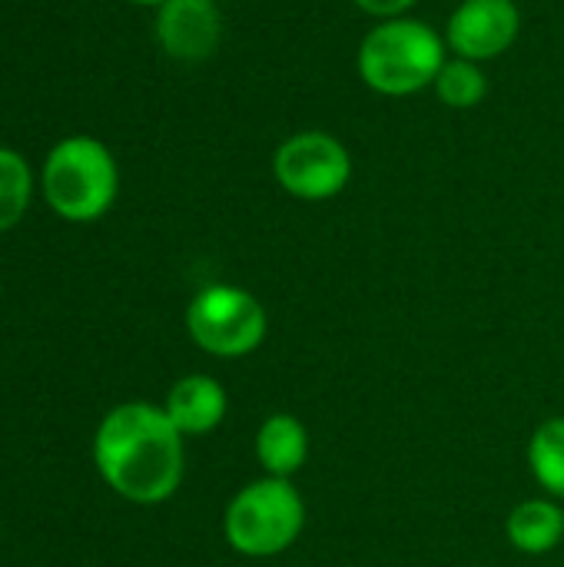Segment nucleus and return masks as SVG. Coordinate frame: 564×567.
Masks as SVG:
<instances>
[{
	"mask_svg": "<svg viewBox=\"0 0 564 567\" xmlns=\"http://www.w3.org/2000/svg\"><path fill=\"white\" fill-rule=\"evenodd\" d=\"M183 435L153 402H123L110 409L93 439L100 478L133 505H160L176 495L186 472Z\"/></svg>",
	"mask_w": 564,
	"mask_h": 567,
	"instance_id": "1",
	"label": "nucleus"
},
{
	"mask_svg": "<svg viewBox=\"0 0 564 567\" xmlns=\"http://www.w3.org/2000/svg\"><path fill=\"white\" fill-rule=\"evenodd\" d=\"M449 43L416 17L379 20L359 43L356 66L369 90L382 96H412L435 83Z\"/></svg>",
	"mask_w": 564,
	"mask_h": 567,
	"instance_id": "2",
	"label": "nucleus"
},
{
	"mask_svg": "<svg viewBox=\"0 0 564 567\" xmlns=\"http://www.w3.org/2000/svg\"><path fill=\"white\" fill-rule=\"evenodd\" d=\"M120 193V166L96 136H66L43 159V199L66 223H93Z\"/></svg>",
	"mask_w": 564,
	"mask_h": 567,
	"instance_id": "3",
	"label": "nucleus"
},
{
	"mask_svg": "<svg viewBox=\"0 0 564 567\" xmlns=\"http://www.w3.org/2000/svg\"><path fill=\"white\" fill-rule=\"evenodd\" d=\"M306 528V502L289 478H256L239 488L223 512L226 545L243 558H276Z\"/></svg>",
	"mask_w": 564,
	"mask_h": 567,
	"instance_id": "4",
	"label": "nucleus"
},
{
	"mask_svg": "<svg viewBox=\"0 0 564 567\" xmlns=\"http://www.w3.org/2000/svg\"><path fill=\"white\" fill-rule=\"evenodd\" d=\"M186 332L196 349L216 359H246L266 342L269 312L249 289L216 282L189 299Z\"/></svg>",
	"mask_w": 564,
	"mask_h": 567,
	"instance_id": "5",
	"label": "nucleus"
},
{
	"mask_svg": "<svg viewBox=\"0 0 564 567\" xmlns=\"http://www.w3.org/2000/svg\"><path fill=\"white\" fill-rule=\"evenodd\" d=\"M273 176L293 199L326 203L349 186L352 156L339 136L326 130H302L276 146Z\"/></svg>",
	"mask_w": 564,
	"mask_h": 567,
	"instance_id": "6",
	"label": "nucleus"
},
{
	"mask_svg": "<svg viewBox=\"0 0 564 567\" xmlns=\"http://www.w3.org/2000/svg\"><path fill=\"white\" fill-rule=\"evenodd\" d=\"M522 30V13L515 0H462L445 27V43L455 56L489 63L512 50Z\"/></svg>",
	"mask_w": 564,
	"mask_h": 567,
	"instance_id": "7",
	"label": "nucleus"
},
{
	"mask_svg": "<svg viewBox=\"0 0 564 567\" xmlns=\"http://www.w3.org/2000/svg\"><path fill=\"white\" fill-rule=\"evenodd\" d=\"M223 37L216 0H166L156 10V40L166 56L183 63L209 60Z\"/></svg>",
	"mask_w": 564,
	"mask_h": 567,
	"instance_id": "8",
	"label": "nucleus"
},
{
	"mask_svg": "<svg viewBox=\"0 0 564 567\" xmlns=\"http://www.w3.org/2000/svg\"><path fill=\"white\" fill-rule=\"evenodd\" d=\"M163 412L170 415V422L176 425L183 439H199L223 425L229 412V395L213 375L193 372V375H183L166 392Z\"/></svg>",
	"mask_w": 564,
	"mask_h": 567,
	"instance_id": "9",
	"label": "nucleus"
},
{
	"mask_svg": "<svg viewBox=\"0 0 564 567\" xmlns=\"http://www.w3.org/2000/svg\"><path fill=\"white\" fill-rule=\"evenodd\" d=\"M256 462L269 478L299 475L309 462V432L289 412H273L256 429Z\"/></svg>",
	"mask_w": 564,
	"mask_h": 567,
	"instance_id": "10",
	"label": "nucleus"
},
{
	"mask_svg": "<svg viewBox=\"0 0 564 567\" xmlns=\"http://www.w3.org/2000/svg\"><path fill=\"white\" fill-rule=\"evenodd\" d=\"M509 545L522 555L542 558L555 551L564 538V508L555 498H525L509 512L505 522Z\"/></svg>",
	"mask_w": 564,
	"mask_h": 567,
	"instance_id": "11",
	"label": "nucleus"
},
{
	"mask_svg": "<svg viewBox=\"0 0 564 567\" xmlns=\"http://www.w3.org/2000/svg\"><path fill=\"white\" fill-rule=\"evenodd\" d=\"M529 472L548 498L564 502V419H548L529 439Z\"/></svg>",
	"mask_w": 564,
	"mask_h": 567,
	"instance_id": "12",
	"label": "nucleus"
},
{
	"mask_svg": "<svg viewBox=\"0 0 564 567\" xmlns=\"http://www.w3.org/2000/svg\"><path fill=\"white\" fill-rule=\"evenodd\" d=\"M432 90L449 110H475L489 93V80H485L482 63L465 60V56H449L442 63Z\"/></svg>",
	"mask_w": 564,
	"mask_h": 567,
	"instance_id": "13",
	"label": "nucleus"
},
{
	"mask_svg": "<svg viewBox=\"0 0 564 567\" xmlns=\"http://www.w3.org/2000/svg\"><path fill=\"white\" fill-rule=\"evenodd\" d=\"M30 196H33L30 163L17 150L0 146V233L13 229L23 219Z\"/></svg>",
	"mask_w": 564,
	"mask_h": 567,
	"instance_id": "14",
	"label": "nucleus"
},
{
	"mask_svg": "<svg viewBox=\"0 0 564 567\" xmlns=\"http://www.w3.org/2000/svg\"><path fill=\"white\" fill-rule=\"evenodd\" d=\"M352 3L376 20H396V17H406L419 0H352Z\"/></svg>",
	"mask_w": 564,
	"mask_h": 567,
	"instance_id": "15",
	"label": "nucleus"
},
{
	"mask_svg": "<svg viewBox=\"0 0 564 567\" xmlns=\"http://www.w3.org/2000/svg\"><path fill=\"white\" fill-rule=\"evenodd\" d=\"M130 3H136V7H153V10H160L166 0H130Z\"/></svg>",
	"mask_w": 564,
	"mask_h": 567,
	"instance_id": "16",
	"label": "nucleus"
}]
</instances>
